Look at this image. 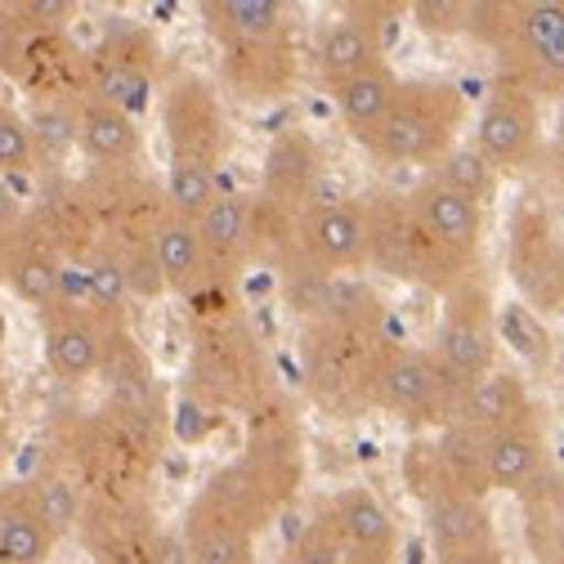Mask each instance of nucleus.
Listing matches in <instances>:
<instances>
[{
  "label": "nucleus",
  "instance_id": "nucleus-1",
  "mask_svg": "<svg viewBox=\"0 0 564 564\" xmlns=\"http://www.w3.org/2000/svg\"><path fill=\"white\" fill-rule=\"evenodd\" d=\"M202 23L238 99H278L296 86V23L282 0H206Z\"/></svg>",
  "mask_w": 564,
  "mask_h": 564
},
{
  "label": "nucleus",
  "instance_id": "nucleus-2",
  "mask_svg": "<svg viewBox=\"0 0 564 564\" xmlns=\"http://www.w3.org/2000/svg\"><path fill=\"white\" fill-rule=\"evenodd\" d=\"M466 36L498 58V77L538 104L564 99V0H484L470 6Z\"/></svg>",
  "mask_w": 564,
  "mask_h": 564
},
{
  "label": "nucleus",
  "instance_id": "nucleus-3",
  "mask_svg": "<svg viewBox=\"0 0 564 564\" xmlns=\"http://www.w3.org/2000/svg\"><path fill=\"white\" fill-rule=\"evenodd\" d=\"M188 386L216 412H251L269 399V359L260 336L234 305L202 310L193 323V355H188Z\"/></svg>",
  "mask_w": 564,
  "mask_h": 564
},
{
  "label": "nucleus",
  "instance_id": "nucleus-4",
  "mask_svg": "<svg viewBox=\"0 0 564 564\" xmlns=\"http://www.w3.org/2000/svg\"><path fill=\"white\" fill-rule=\"evenodd\" d=\"M466 95L444 77H408L364 149L386 166H435L466 130Z\"/></svg>",
  "mask_w": 564,
  "mask_h": 564
},
{
  "label": "nucleus",
  "instance_id": "nucleus-5",
  "mask_svg": "<svg viewBox=\"0 0 564 564\" xmlns=\"http://www.w3.org/2000/svg\"><path fill=\"white\" fill-rule=\"evenodd\" d=\"M364 206V225H368V264H377L381 273L399 278V282H416V288L431 292H448L466 273H475V264L457 260L448 247H440L426 225L412 216V206L403 193H381Z\"/></svg>",
  "mask_w": 564,
  "mask_h": 564
},
{
  "label": "nucleus",
  "instance_id": "nucleus-6",
  "mask_svg": "<svg viewBox=\"0 0 564 564\" xmlns=\"http://www.w3.org/2000/svg\"><path fill=\"white\" fill-rule=\"evenodd\" d=\"M507 273L516 301L529 305L538 318L564 314V234L551 202L529 188L511 206L507 225Z\"/></svg>",
  "mask_w": 564,
  "mask_h": 564
},
{
  "label": "nucleus",
  "instance_id": "nucleus-7",
  "mask_svg": "<svg viewBox=\"0 0 564 564\" xmlns=\"http://www.w3.org/2000/svg\"><path fill=\"white\" fill-rule=\"evenodd\" d=\"M498 349H502L498 345V301H492L488 282L479 273H466L457 288L444 292L431 359L444 368V377L457 390H466L498 368Z\"/></svg>",
  "mask_w": 564,
  "mask_h": 564
},
{
  "label": "nucleus",
  "instance_id": "nucleus-8",
  "mask_svg": "<svg viewBox=\"0 0 564 564\" xmlns=\"http://www.w3.org/2000/svg\"><path fill=\"white\" fill-rule=\"evenodd\" d=\"M462 390L444 377V368L431 359V349L412 345H386V355L368 381V408L390 412L412 431H444L457 416Z\"/></svg>",
  "mask_w": 564,
  "mask_h": 564
},
{
  "label": "nucleus",
  "instance_id": "nucleus-9",
  "mask_svg": "<svg viewBox=\"0 0 564 564\" xmlns=\"http://www.w3.org/2000/svg\"><path fill=\"white\" fill-rule=\"evenodd\" d=\"M381 327L305 323V390L323 408L368 403V381L386 355Z\"/></svg>",
  "mask_w": 564,
  "mask_h": 564
},
{
  "label": "nucleus",
  "instance_id": "nucleus-10",
  "mask_svg": "<svg viewBox=\"0 0 564 564\" xmlns=\"http://www.w3.org/2000/svg\"><path fill=\"white\" fill-rule=\"evenodd\" d=\"M470 149L498 175H524L542 158V104L524 86L498 77L475 117Z\"/></svg>",
  "mask_w": 564,
  "mask_h": 564
},
{
  "label": "nucleus",
  "instance_id": "nucleus-11",
  "mask_svg": "<svg viewBox=\"0 0 564 564\" xmlns=\"http://www.w3.org/2000/svg\"><path fill=\"white\" fill-rule=\"evenodd\" d=\"M162 126L171 144V166H197V171H220L229 153V121L225 104L206 77L184 73L162 95Z\"/></svg>",
  "mask_w": 564,
  "mask_h": 564
},
{
  "label": "nucleus",
  "instance_id": "nucleus-12",
  "mask_svg": "<svg viewBox=\"0 0 564 564\" xmlns=\"http://www.w3.org/2000/svg\"><path fill=\"white\" fill-rule=\"evenodd\" d=\"M95 564H188L180 533H166L144 502H99L82 511Z\"/></svg>",
  "mask_w": 564,
  "mask_h": 564
},
{
  "label": "nucleus",
  "instance_id": "nucleus-13",
  "mask_svg": "<svg viewBox=\"0 0 564 564\" xmlns=\"http://www.w3.org/2000/svg\"><path fill=\"white\" fill-rule=\"evenodd\" d=\"M238 462L282 507L296 498V488L305 484V435H301V416L288 399L269 394L247 412V444Z\"/></svg>",
  "mask_w": 564,
  "mask_h": 564
},
{
  "label": "nucleus",
  "instance_id": "nucleus-14",
  "mask_svg": "<svg viewBox=\"0 0 564 564\" xmlns=\"http://www.w3.org/2000/svg\"><path fill=\"white\" fill-rule=\"evenodd\" d=\"M403 6H349L340 19L323 23L314 36V73L327 90L355 82L368 67L386 63V28Z\"/></svg>",
  "mask_w": 564,
  "mask_h": 564
},
{
  "label": "nucleus",
  "instance_id": "nucleus-15",
  "mask_svg": "<svg viewBox=\"0 0 564 564\" xmlns=\"http://www.w3.org/2000/svg\"><path fill=\"white\" fill-rule=\"evenodd\" d=\"M296 256L318 273H359L368 264V225L359 202H314L296 220Z\"/></svg>",
  "mask_w": 564,
  "mask_h": 564
},
{
  "label": "nucleus",
  "instance_id": "nucleus-16",
  "mask_svg": "<svg viewBox=\"0 0 564 564\" xmlns=\"http://www.w3.org/2000/svg\"><path fill=\"white\" fill-rule=\"evenodd\" d=\"M63 273H67V260L36 225L14 220L0 229V282L23 305L50 310L54 301H63Z\"/></svg>",
  "mask_w": 564,
  "mask_h": 564
},
{
  "label": "nucleus",
  "instance_id": "nucleus-17",
  "mask_svg": "<svg viewBox=\"0 0 564 564\" xmlns=\"http://www.w3.org/2000/svg\"><path fill=\"white\" fill-rule=\"evenodd\" d=\"M323 511L332 520L340 564H394L399 560V524L372 488H340Z\"/></svg>",
  "mask_w": 564,
  "mask_h": 564
},
{
  "label": "nucleus",
  "instance_id": "nucleus-18",
  "mask_svg": "<svg viewBox=\"0 0 564 564\" xmlns=\"http://www.w3.org/2000/svg\"><path fill=\"white\" fill-rule=\"evenodd\" d=\"M41 332H45V364L58 381L82 386V381L99 377L108 327L86 305L54 301L50 310H41Z\"/></svg>",
  "mask_w": 564,
  "mask_h": 564
},
{
  "label": "nucleus",
  "instance_id": "nucleus-19",
  "mask_svg": "<svg viewBox=\"0 0 564 564\" xmlns=\"http://www.w3.org/2000/svg\"><path fill=\"white\" fill-rule=\"evenodd\" d=\"M256 529L225 507L206 484L197 488V498L184 511L180 542L188 551V564H256Z\"/></svg>",
  "mask_w": 564,
  "mask_h": 564
},
{
  "label": "nucleus",
  "instance_id": "nucleus-20",
  "mask_svg": "<svg viewBox=\"0 0 564 564\" xmlns=\"http://www.w3.org/2000/svg\"><path fill=\"white\" fill-rule=\"evenodd\" d=\"M149 242H153V256H158L166 292H175L184 301H202L210 292H229V288H220L216 269H210V260H206V247L197 238V225L184 220V216H175L166 202H162V210L153 216Z\"/></svg>",
  "mask_w": 564,
  "mask_h": 564
},
{
  "label": "nucleus",
  "instance_id": "nucleus-21",
  "mask_svg": "<svg viewBox=\"0 0 564 564\" xmlns=\"http://www.w3.org/2000/svg\"><path fill=\"white\" fill-rule=\"evenodd\" d=\"M403 197H408V206H412V216L426 225V234H431L440 247H448V251H453L457 260H466V264L479 260L484 225H488L479 202H470V197H462V193L435 184L431 175L421 180L416 188H408Z\"/></svg>",
  "mask_w": 564,
  "mask_h": 564
},
{
  "label": "nucleus",
  "instance_id": "nucleus-22",
  "mask_svg": "<svg viewBox=\"0 0 564 564\" xmlns=\"http://www.w3.org/2000/svg\"><path fill=\"white\" fill-rule=\"evenodd\" d=\"M533 412H538V403H533L524 377H520V372H507V368H492L488 377H479L475 386L462 390L453 421H457L462 431L488 440V435L516 426V421H524V416H533Z\"/></svg>",
  "mask_w": 564,
  "mask_h": 564
},
{
  "label": "nucleus",
  "instance_id": "nucleus-23",
  "mask_svg": "<svg viewBox=\"0 0 564 564\" xmlns=\"http://www.w3.org/2000/svg\"><path fill=\"white\" fill-rule=\"evenodd\" d=\"M314 184H318V153L305 134H282L278 144L269 149L264 162V188H260V206L288 216L292 225L301 220V210L314 206Z\"/></svg>",
  "mask_w": 564,
  "mask_h": 564
},
{
  "label": "nucleus",
  "instance_id": "nucleus-24",
  "mask_svg": "<svg viewBox=\"0 0 564 564\" xmlns=\"http://www.w3.org/2000/svg\"><path fill=\"white\" fill-rule=\"evenodd\" d=\"M193 225H197V238L206 247V260L216 269L220 288H234L238 273L251 260V197L220 188V197L210 202Z\"/></svg>",
  "mask_w": 564,
  "mask_h": 564
},
{
  "label": "nucleus",
  "instance_id": "nucleus-25",
  "mask_svg": "<svg viewBox=\"0 0 564 564\" xmlns=\"http://www.w3.org/2000/svg\"><path fill=\"white\" fill-rule=\"evenodd\" d=\"M421 511H426V538H431L435 560H453V555H466L475 546L498 542L492 511L484 498H466V492H426V498H421Z\"/></svg>",
  "mask_w": 564,
  "mask_h": 564
},
{
  "label": "nucleus",
  "instance_id": "nucleus-26",
  "mask_svg": "<svg viewBox=\"0 0 564 564\" xmlns=\"http://www.w3.org/2000/svg\"><path fill=\"white\" fill-rule=\"evenodd\" d=\"M546 470V431H542V412L516 421V426L498 431L484 440V479L488 492H520Z\"/></svg>",
  "mask_w": 564,
  "mask_h": 564
},
{
  "label": "nucleus",
  "instance_id": "nucleus-27",
  "mask_svg": "<svg viewBox=\"0 0 564 564\" xmlns=\"http://www.w3.org/2000/svg\"><path fill=\"white\" fill-rule=\"evenodd\" d=\"M58 533L28 484H0V564H50Z\"/></svg>",
  "mask_w": 564,
  "mask_h": 564
},
{
  "label": "nucleus",
  "instance_id": "nucleus-28",
  "mask_svg": "<svg viewBox=\"0 0 564 564\" xmlns=\"http://www.w3.org/2000/svg\"><path fill=\"white\" fill-rule=\"evenodd\" d=\"M77 149L104 166H134L144 153V130H139V117L95 95H77Z\"/></svg>",
  "mask_w": 564,
  "mask_h": 564
},
{
  "label": "nucleus",
  "instance_id": "nucleus-29",
  "mask_svg": "<svg viewBox=\"0 0 564 564\" xmlns=\"http://www.w3.org/2000/svg\"><path fill=\"white\" fill-rule=\"evenodd\" d=\"M516 498H520L524 538L538 564H564V475L546 466Z\"/></svg>",
  "mask_w": 564,
  "mask_h": 564
},
{
  "label": "nucleus",
  "instance_id": "nucleus-30",
  "mask_svg": "<svg viewBox=\"0 0 564 564\" xmlns=\"http://www.w3.org/2000/svg\"><path fill=\"white\" fill-rule=\"evenodd\" d=\"M394 95H399V77H394V67H390V63H377V67H368V73H359L355 82H345V86L332 90L345 130L355 134L359 144H364V139L386 121Z\"/></svg>",
  "mask_w": 564,
  "mask_h": 564
},
{
  "label": "nucleus",
  "instance_id": "nucleus-31",
  "mask_svg": "<svg viewBox=\"0 0 564 564\" xmlns=\"http://www.w3.org/2000/svg\"><path fill=\"white\" fill-rule=\"evenodd\" d=\"M498 345H511L533 372H551L555 340H551L546 323L529 305H520V301L498 305Z\"/></svg>",
  "mask_w": 564,
  "mask_h": 564
},
{
  "label": "nucleus",
  "instance_id": "nucleus-32",
  "mask_svg": "<svg viewBox=\"0 0 564 564\" xmlns=\"http://www.w3.org/2000/svg\"><path fill=\"white\" fill-rule=\"evenodd\" d=\"M426 175H431L435 184H444V188H453V193L479 202V206H488L492 197H498V180H502V175L492 171L470 144H453Z\"/></svg>",
  "mask_w": 564,
  "mask_h": 564
},
{
  "label": "nucleus",
  "instance_id": "nucleus-33",
  "mask_svg": "<svg viewBox=\"0 0 564 564\" xmlns=\"http://www.w3.org/2000/svg\"><path fill=\"white\" fill-rule=\"evenodd\" d=\"M23 121H28V134H32L36 158L63 162L67 153L77 149V99H73V104H63V99H41Z\"/></svg>",
  "mask_w": 564,
  "mask_h": 564
},
{
  "label": "nucleus",
  "instance_id": "nucleus-34",
  "mask_svg": "<svg viewBox=\"0 0 564 564\" xmlns=\"http://www.w3.org/2000/svg\"><path fill=\"white\" fill-rule=\"evenodd\" d=\"M32 166H36V149H32L28 121L0 99V175H28Z\"/></svg>",
  "mask_w": 564,
  "mask_h": 564
},
{
  "label": "nucleus",
  "instance_id": "nucleus-35",
  "mask_svg": "<svg viewBox=\"0 0 564 564\" xmlns=\"http://www.w3.org/2000/svg\"><path fill=\"white\" fill-rule=\"evenodd\" d=\"M412 23L435 36V41H448V36H466L470 28V6L466 0H416V6H408Z\"/></svg>",
  "mask_w": 564,
  "mask_h": 564
},
{
  "label": "nucleus",
  "instance_id": "nucleus-36",
  "mask_svg": "<svg viewBox=\"0 0 564 564\" xmlns=\"http://www.w3.org/2000/svg\"><path fill=\"white\" fill-rule=\"evenodd\" d=\"M278 564H340V551H336V533H332V520L327 511H318L288 546Z\"/></svg>",
  "mask_w": 564,
  "mask_h": 564
},
{
  "label": "nucleus",
  "instance_id": "nucleus-37",
  "mask_svg": "<svg viewBox=\"0 0 564 564\" xmlns=\"http://www.w3.org/2000/svg\"><path fill=\"white\" fill-rule=\"evenodd\" d=\"M10 14L28 36H50L77 19V6L73 0H14Z\"/></svg>",
  "mask_w": 564,
  "mask_h": 564
},
{
  "label": "nucleus",
  "instance_id": "nucleus-38",
  "mask_svg": "<svg viewBox=\"0 0 564 564\" xmlns=\"http://www.w3.org/2000/svg\"><path fill=\"white\" fill-rule=\"evenodd\" d=\"M28 67H32V36L14 23L10 6H0V73L23 82Z\"/></svg>",
  "mask_w": 564,
  "mask_h": 564
},
{
  "label": "nucleus",
  "instance_id": "nucleus-39",
  "mask_svg": "<svg viewBox=\"0 0 564 564\" xmlns=\"http://www.w3.org/2000/svg\"><path fill=\"white\" fill-rule=\"evenodd\" d=\"M440 564H511V560H507L502 542H488V546H475V551L453 555V560H440Z\"/></svg>",
  "mask_w": 564,
  "mask_h": 564
},
{
  "label": "nucleus",
  "instance_id": "nucleus-40",
  "mask_svg": "<svg viewBox=\"0 0 564 564\" xmlns=\"http://www.w3.org/2000/svg\"><path fill=\"white\" fill-rule=\"evenodd\" d=\"M551 153H564V99L555 108V134H551Z\"/></svg>",
  "mask_w": 564,
  "mask_h": 564
},
{
  "label": "nucleus",
  "instance_id": "nucleus-41",
  "mask_svg": "<svg viewBox=\"0 0 564 564\" xmlns=\"http://www.w3.org/2000/svg\"><path fill=\"white\" fill-rule=\"evenodd\" d=\"M546 162H551V180H555V188L564 193V153H546Z\"/></svg>",
  "mask_w": 564,
  "mask_h": 564
}]
</instances>
